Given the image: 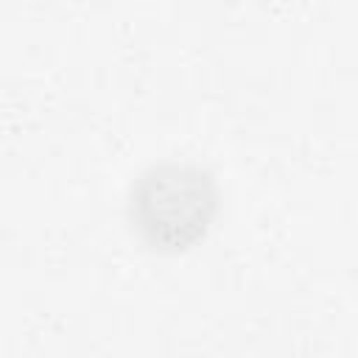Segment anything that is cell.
<instances>
[{"instance_id":"cell-1","label":"cell","mask_w":358,"mask_h":358,"mask_svg":"<svg viewBox=\"0 0 358 358\" xmlns=\"http://www.w3.org/2000/svg\"><path fill=\"white\" fill-rule=\"evenodd\" d=\"M218 204V182L204 165L193 159H159L131 179L126 221L145 249L176 255L210 232Z\"/></svg>"}]
</instances>
